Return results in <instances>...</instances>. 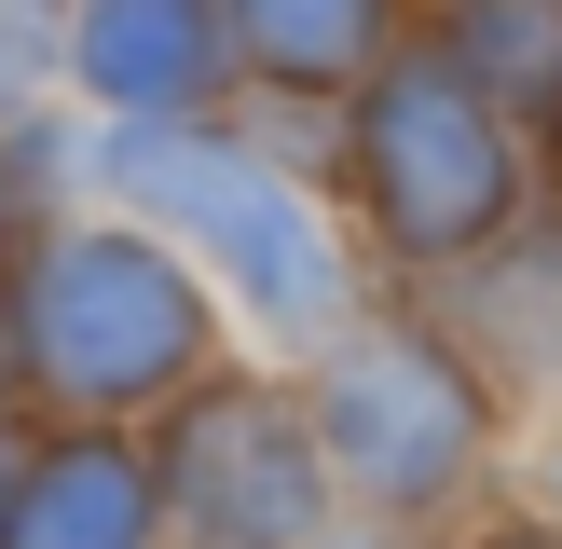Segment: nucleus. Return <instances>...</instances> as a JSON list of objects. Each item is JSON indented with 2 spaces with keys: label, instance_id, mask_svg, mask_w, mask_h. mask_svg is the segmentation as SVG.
<instances>
[{
  "label": "nucleus",
  "instance_id": "nucleus-1",
  "mask_svg": "<svg viewBox=\"0 0 562 549\" xmlns=\"http://www.w3.org/2000/svg\"><path fill=\"white\" fill-rule=\"evenodd\" d=\"M97 179L124 192V220H151L206 289H234V316L261 329V344L316 357L329 329H357V247L329 234V206L261 137L206 124V110H110Z\"/></svg>",
  "mask_w": 562,
  "mask_h": 549
},
{
  "label": "nucleus",
  "instance_id": "nucleus-2",
  "mask_svg": "<svg viewBox=\"0 0 562 549\" xmlns=\"http://www.w3.org/2000/svg\"><path fill=\"white\" fill-rule=\"evenodd\" d=\"M220 371V289L151 220H69L14 261V399L42 426H151Z\"/></svg>",
  "mask_w": 562,
  "mask_h": 549
},
{
  "label": "nucleus",
  "instance_id": "nucleus-3",
  "mask_svg": "<svg viewBox=\"0 0 562 549\" xmlns=\"http://www.w3.org/2000/svg\"><path fill=\"white\" fill-rule=\"evenodd\" d=\"M302 412L329 439V481L357 522H439L494 481V439H508V384L453 344V316H371L329 329Z\"/></svg>",
  "mask_w": 562,
  "mask_h": 549
},
{
  "label": "nucleus",
  "instance_id": "nucleus-4",
  "mask_svg": "<svg viewBox=\"0 0 562 549\" xmlns=\"http://www.w3.org/2000/svg\"><path fill=\"white\" fill-rule=\"evenodd\" d=\"M357 220L398 274H467L521 234V110H494L439 42H398L357 82Z\"/></svg>",
  "mask_w": 562,
  "mask_h": 549
},
{
  "label": "nucleus",
  "instance_id": "nucleus-5",
  "mask_svg": "<svg viewBox=\"0 0 562 549\" xmlns=\"http://www.w3.org/2000/svg\"><path fill=\"white\" fill-rule=\"evenodd\" d=\"M151 481H165V549H329L344 481L274 371H206L151 412Z\"/></svg>",
  "mask_w": 562,
  "mask_h": 549
},
{
  "label": "nucleus",
  "instance_id": "nucleus-6",
  "mask_svg": "<svg viewBox=\"0 0 562 549\" xmlns=\"http://www.w3.org/2000/svg\"><path fill=\"white\" fill-rule=\"evenodd\" d=\"M0 549H165L151 426H42L0 508Z\"/></svg>",
  "mask_w": 562,
  "mask_h": 549
},
{
  "label": "nucleus",
  "instance_id": "nucleus-7",
  "mask_svg": "<svg viewBox=\"0 0 562 549\" xmlns=\"http://www.w3.org/2000/svg\"><path fill=\"white\" fill-rule=\"evenodd\" d=\"M234 55V0H69V69L110 110H206Z\"/></svg>",
  "mask_w": 562,
  "mask_h": 549
},
{
  "label": "nucleus",
  "instance_id": "nucleus-8",
  "mask_svg": "<svg viewBox=\"0 0 562 549\" xmlns=\"http://www.w3.org/2000/svg\"><path fill=\"white\" fill-rule=\"evenodd\" d=\"M439 316H453V344L481 357L508 399H562V220H521L508 247H481L467 274H439Z\"/></svg>",
  "mask_w": 562,
  "mask_h": 549
},
{
  "label": "nucleus",
  "instance_id": "nucleus-9",
  "mask_svg": "<svg viewBox=\"0 0 562 549\" xmlns=\"http://www.w3.org/2000/svg\"><path fill=\"white\" fill-rule=\"evenodd\" d=\"M234 42L289 97H357L398 55V0H234Z\"/></svg>",
  "mask_w": 562,
  "mask_h": 549
},
{
  "label": "nucleus",
  "instance_id": "nucleus-10",
  "mask_svg": "<svg viewBox=\"0 0 562 549\" xmlns=\"http://www.w3.org/2000/svg\"><path fill=\"white\" fill-rule=\"evenodd\" d=\"M439 55H453L494 110H549L562 97V0H453V14H439Z\"/></svg>",
  "mask_w": 562,
  "mask_h": 549
},
{
  "label": "nucleus",
  "instance_id": "nucleus-11",
  "mask_svg": "<svg viewBox=\"0 0 562 549\" xmlns=\"http://www.w3.org/2000/svg\"><path fill=\"white\" fill-rule=\"evenodd\" d=\"M481 549H562V508H494Z\"/></svg>",
  "mask_w": 562,
  "mask_h": 549
},
{
  "label": "nucleus",
  "instance_id": "nucleus-12",
  "mask_svg": "<svg viewBox=\"0 0 562 549\" xmlns=\"http://www.w3.org/2000/svg\"><path fill=\"white\" fill-rule=\"evenodd\" d=\"M27 439H42V412H27V399H0V508H14V467H27Z\"/></svg>",
  "mask_w": 562,
  "mask_h": 549
},
{
  "label": "nucleus",
  "instance_id": "nucleus-13",
  "mask_svg": "<svg viewBox=\"0 0 562 549\" xmlns=\"http://www.w3.org/2000/svg\"><path fill=\"white\" fill-rule=\"evenodd\" d=\"M536 124H549V192H562V97H549V110H536Z\"/></svg>",
  "mask_w": 562,
  "mask_h": 549
}]
</instances>
